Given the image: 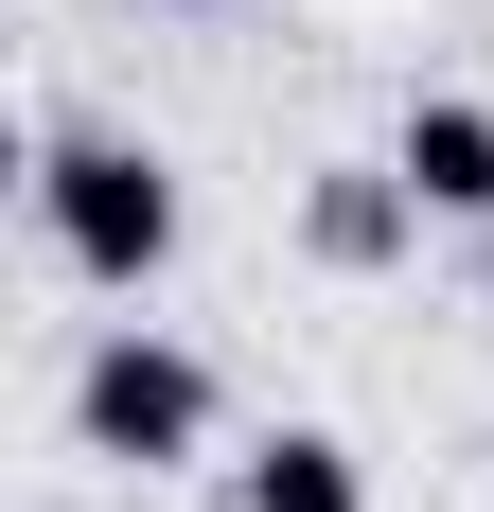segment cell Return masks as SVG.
<instances>
[{
    "label": "cell",
    "mask_w": 494,
    "mask_h": 512,
    "mask_svg": "<svg viewBox=\"0 0 494 512\" xmlns=\"http://www.w3.org/2000/svg\"><path fill=\"white\" fill-rule=\"evenodd\" d=\"M406 195L424 212H494V106H406Z\"/></svg>",
    "instance_id": "3957f363"
},
{
    "label": "cell",
    "mask_w": 494,
    "mask_h": 512,
    "mask_svg": "<svg viewBox=\"0 0 494 512\" xmlns=\"http://www.w3.org/2000/svg\"><path fill=\"white\" fill-rule=\"evenodd\" d=\"M53 248L89 265V283H142V265L177 248V195H159V159H124V142H53Z\"/></svg>",
    "instance_id": "6da1fadb"
},
{
    "label": "cell",
    "mask_w": 494,
    "mask_h": 512,
    "mask_svg": "<svg viewBox=\"0 0 494 512\" xmlns=\"http://www.w3.org/2000/svg\"><path fill=\"white\" fill-rule=\"evenodd\" d=\"M195 424H212V371L195 354H159V336H106L89 354V442L106 460H195Z\"/></svg>",
    "instance_id": "7a4b0ae2"
},
{
    "label": "cell",
    "mask_w": 494,
    "mask_h": 512,
    "mask_svg": "<svg viewBox=\"0 0 494 512\" xmlns=\"http://www.w3.org/2000/svg\"><path fill=\"white\" fill-rule=\"evenodd\" d=\"M247 512H353V460L336 442H265L247 460Z\"/></svg>",
    "instance_id": "277c9868"
}]
</instances>
